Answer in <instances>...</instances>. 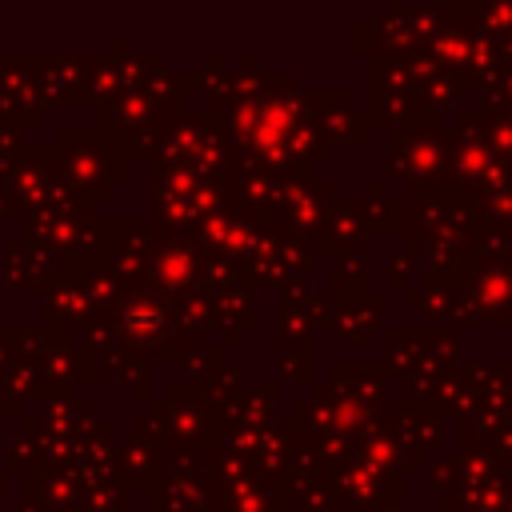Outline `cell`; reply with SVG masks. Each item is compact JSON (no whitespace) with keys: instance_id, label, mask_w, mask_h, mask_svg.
<instances>
[]
</instances>
